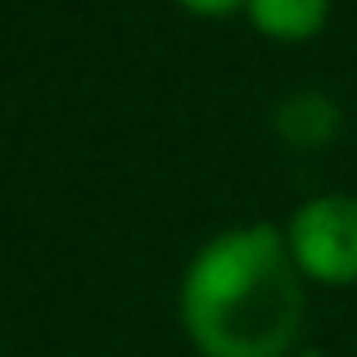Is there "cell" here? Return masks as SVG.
<instances>
[{
	"mask_svg": "<svg viewBox=\"0 0 357 357\" xmlns=\"http://www.w3.org/2000/svg\"><path fill=\"white\" fill-rule=\"evenodd\" d=\"M181 326L204 357H285L303 331V271L271 222L213 236L181 276Z\"/></svg>",
	"mask_w": 357,
	"mask_h": 357,
	"instance_id": "1",
	"label": "cell"
},
{
	"mask_svg": "<svg viewBox=\"0 0 357 357\" xmlns=\"http://www.w3.org/2000/svg\"><path fill=\"white\" fill-rule=\"evenodd\" d=\"M285 244L321 285H357V195H317L289 213Z\"/></svg>",
	"mask_w": 357,
	"mask_h": 357,
	"instance_id": "2",
	"label": "cell"
},
{
	"mask_svg": "<svg viewBox=\"0 0 357 357\" xmlns=\"http://www.w3.org/2000/svg\"><path fill=\"white\" fill-rule=\"evenodd\" d=\"M271 131H276L285 145L294 149H326L340 140L344 131V114L340 105H335L331 96H321V91H294V96H285L276 109H271Z\"/></svg>",
	"mask_w": 357,
	"mask_h": 357,
	"instance_id": "3",
	"label": "cell"
},
{
	"mask_svg": "<svg viewBox=\"0 0 357 357\" xmlns=\"http://www.w3.org/2000/svg\"><path fill=\"white\" fill-rule=\"evenodd\" d=\"M244 14L267 41L303 45L331 18V0H244Z\"/></svg>",
	"mask_w": 357,
	"mask_h": 357,
	"instance_id": "4",
	"label": "cell"
},
{
	"mask_svg": "<svg viewBox=\"0 0 357 357\" xmlns=\"http://www.w3.org/2000/svg\"><path fill=\"white\" fill-rule=\"evenodd\" d=\"M181 5L185 14H199V18H227V14H240L244 0H172Z\"/></svg>",
	"mask_w": 357,
	"mask_h": 357,
	"instance_id": "5",
	"label": "cell"
}]
</instances>
